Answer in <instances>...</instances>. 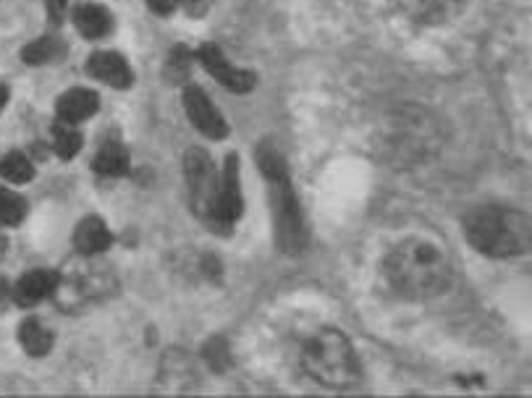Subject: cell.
<instances>
[{
	"mask_svg": "<svg viewBox=\"0 0 532 398\" xmlns=\"http://www.w3.org/2000/svg\"><path fill=\"white\" fill-rule=\"evenodd\" d=\"M383 276L393 294L425 301L449 288L451 262L438 246L428 241L410 239L391 249L383 262Z\"/></svg>",
	"mask_w": 532,
	"mask_h": 398,
	"instance_id": "cell-1",
	"label": "cell"
},
{
	"mask_svg": "<svg viewBox=\"0 0 532 398\" xmlns=\"http://www.w3.org/2000/svg\"><path fill=\"white\" fill-rule=\"evenodd\" d=\"M441 141L443 134L438 120L430 119L425 110L402 108L386 119L375 144L383 162H391L396 168H412L433 158Z\"/></svg>",
	"mask_w": 532,
	"mask_h": 398,
	"instance_id": "cell-2",
	"label": "cell"
},
{
	"mask_svg": "<svg viewBox=\"0 0 532 398\" xmlns=\"http://www.w3.org/2000/svg\"><path fill=\"white\" fill-rule=\"evenodd\" d=\"M464 231L472 246L485 257H516L525 255L532 244L530 218L519 210L501 207V204H485L472 210L464 223Z\"/></svg>",
	"mask_w": 532,
	"mask_h": 398,
	"instance_id": "cell-3",
	"label": "cell"
},
{
	"mask_svg": "<svg viewBox=\"0 0 532 398\" xmlns=\"http://www.w3.org/2000/svg\"><path fill=\"white\" fill-rule=\"evenodd\" d=\"M260 168L266 173L267 189H270V210L276 220V239L278 246L287 252H299L305 246V223L297 204V194L291 189V181L287 173V162L276 150H260Z\"/></svg>",
	"mask_w": 532,
	"mask_h": 398,
	"instance_id": "cell-4",
	"label": "cell"
},
{
	"mask_svg": "<svg viewBox=\"0 0 532 398\" xmlns=\"http://www.w3.org/2000/svg\"><path fill=\"white\" fill-rule=\"evenodd\" d=\"M302 364L308 375L330 388H347L360 378V361L351 343L333 328H320L309 336L302 349Z\"/></svg>",
	"mask_w": 532,
	"mask_h": 398,
	"instance_id": "cell-5",
	"label": "cell"
},
{
	"mask_svg": "<svg viewBox=\"0 0 532 398\" xmlns=\"http://www.w3.org/2000/svg\"><path fill=\"white\" fill-rule=\"evenodd\" d=\"M116 288V276L103 259L87 257L71 262L63 273H58V283L53 297L63 309H79L87 304H98L113 294Z\"/></svg>",
	"mask_w": 532,
	"mask_h": 398,
	"instance_id": "cell-6",
	"label": "cell"
},
{
	"mask_svg": "<svg viewBox=\"0 0 532 398\" xmlns=\"http://www.w3.org/2000/svg\"><path fill=\"white\" fill-rule=\"evenodd\" d=\"M184 176L189 202L197 215L210 220L215 199H218V186H221V173L215 171L213 160L203 150H192L184 160Z\"/></svg>",
	"mask_w": 532,
	"mask_h": 398,
	"instance_id": "cell-7",
	"label": "cell"
},
{
	"mask_svg": "<svg viewBox=\"0 0 532 398\" xmlns=\"http://www.w3.org/2000/svg\"><path fill=\"white\" fill-rule=\"evenodd\" d=\"M242 183H239V160L231 158L225 160L224 171H221V186H218V199L213 207L210 220L218 225H234L239 215H242Z\"/></svg>",
	"mask_w": 532,
	"mask_h": 398,
	"instance_id": "cell-8",
	"label": "cell"
},
{
	"mask_svg": "<svg viewBox=\"0 0 532 398\" xmlns=\"http://www.w3.org/2000/svg\"><path fill=\"white\" fill-rule=\"evenodd\" d=\"M197 58H200V63L205 66L207 74L221 81L225 89L239 92V95L252 92V87H255V74H252V71H245V68H239V66H234L231 60L225 58L221 47L205 45V47L197 53Z\"/></svg>",
	"mask_w": 532,
	"mask_h": 398,
	"instance_id": "cell-9",
	"label": "cell"
},
{
	"mask_svg": "<svg viewBox=\"0 0 532 398\" xmlns=\"http://www.w3.org/2000/svg\"><path fill=\"white\" fill-rule=\"evenodd\" d=\"M184 108L186 116L192 120V126L197 131H203L210 140H224L228 134L225 119L221 116V110L213 105V100L207 98L200 87H189L184 92Z\"/></svg>",
	"mask_w": 532,
	"mask_h": 398,
	"instance_id": "cell-10",
	"label": "cell"
},
{
	"mask_svg": "<svg viewBox=\"0 0 532 398\" xmlns=\"http://www.w3.org/2000/svg\"><path fill=\"white\" fill-rule=\"evenodd\" d=\"M404 16L425 26H435L454 19L462 8V0H399Z\"/></svg>",
	"mask_w": 532,
	"mask_h": 398,
	"instance_id": "cell-11",
	"label": "cell"
},
{
	"mask_svg": "<svg viewBox=\"0 0 532 398\" xmlns=\"http://www.w3.org/2000/svg\"><path fill=\"white\" fill-rule=\"evenodd\" d=\"M87 71L98 81H103L108 87H116V89H126L134 79L129 63L119 53H95L87 60Z\"/></svg>",
	"mask_w": 532,
	"mask_h": 398,
	"instance_id": "cell-12",
	"label": "cell"
},
{
	"mask_svg": "<svg viewBox=\"0 0 532 398\" xmlns=\"http://www.w3.org/2000/svg\"><path fill=\"white\" fill-rule=\"evenodd\" d=\"M56 283H58V273L56 270H29L14 286V298L19 301L21 307H32V304H37L42 298L53 297Z\"/></svg>",
	"mask_w": 532,
	"mask_h": 398,
	"instance_id": "cell-13",
	"label": "cell"
},
{
	"mask_svg": "<svg viewBox=\"0 0 532 398\" xmlns=\"http://www.w3.org/2000/svg\"><path fill=\"white\" fill-rule=\"evenodd\" d=\"M100 108V100L89 89H68L58 100V120L66 123H82L92 119Z\"/></svg>",
	"mask_w": 532,
	"mask_h": 398,
	"instance_id": "cell-14",
	"label": "cell"
},
{
	"mask_svg": "<svg viewBox=\"0 0 532 398\" xmlns=\"http://www.w3.org/2000/svg\"><path fill=\"white\" fill-rule=\"evenodd\" d=\"M74 241H77L79 255H87V257H100L105 249L113 244V236H110L108 225H105L100 218H84L82 223L77 225Z\"/></svg>",
	"mask_w": 532,
	"mask_h": 398,
	"instance_id": "cell-15",
	"label": "cell"
},
{
	"mask_svg": "<svg viewBox=\"0 0 532 398\" xmlns=\"http://www.w3.org/2000/svg\"><path fill=\"white\" fill-rule=\"evenodd\" d=\"M74 26L79 29V35L87 40H100L110 29H113V19L105 11L103 5L98 3H84L74 11Z\"/></svg>",
	"mask_w": 532,
	"mask_h": 398,
	"instance_id": "cell-16",
	"label": "cell"
},
{
	"mask_svg": "<svg viewBox=\"0 0 532 398\" xmlns=\"http://www.w3.org/2000/svg\"><path fill=\"white\" fill-rule=\"evenodd\" d=\"M19 340L21 349H24L29 357H45V354H50V349H53V333H50L37 318H29L21 322Z\"/></svg>",
	"mask_w": 532,
	"mask_h": 398,
	"instance_id": "cell-17",
	"label": "cell"
},
{
	"mask_svg": "<svg viewBox=\"0 0 532 398\" xmlns=\"http://www.w3.org/2000/svg\"><path fill=\"white\" fill-rule=\"evenodd\" d=\"M92 165H95V171H98L100 176L116 179V176H123V173L129 171V152L123 150L121 141L108 140L103 147L98 150V155L92 160Z\"/></svg>",
	"mask_w": 532,
	"mask_h": 398,
	"instance_id": "cell-18",
	"label": "cell"
},
{
	"mask_svg": "<svg viewBox=\"0 0 532 398\" xmlns=\"http://www.w3.org/2000/svg\"><path fill=\"white\" fill-rule=\"evenodd\" d=\"M53 150L66 160H71L79 150H82V134H79L77 123L58 120V123L53 126Z\"/></svg>",
	"mask_w": 532,
	"mask_h": 398,
	"instance_id": "cell-19",
	"label": "cell"
},
{
	"mask_svg": "<svg viewBox=\"0 0 532 398\" xmlns=\"http://www.w3.org/2000/svg\"><path fill=\"white\" fill-rule=\"evenodd\" d=\"M35 176V165L32 160L21 152H8L0 158V179L8 181V183H26Z\"/></svg>",
	"mask_w": 532,
	"mask_h": 398,
	"instance_id": "cell-20",
	"label": "cell"
},
{
	"mask_svg": "<svg viewBox=\"0 0 532 398\" xmlns=\"http://www.w3.org/2000/svg\"><path fill=\"white\" fill-rule=\"evenodd\" d=\"M26 215V202L8 186H0V223L3 225H19Z\"/></svg>",
	"mask_w": 532,
	"mask_h": 398,
	"instance_id": "cell-21",
	"label": "cell"
},
{
	"mask_svg": "<svg viewBox=\"0 0 532 398\" xmlns=\"http://www.w3.org/2000/svg\"><path fill=\"white\" fill-rule=\"evenodd\" d=\"M24 63H32V66H42V63H50L61 56V42L56 37H40V40L29 42L24 47Z\"/></svg>",
	"mask_w": 532,
	"mask_h": 398,
	"instance_id": "cell-22",
	"label": "cell"
},
{
	"mask_svg": "<svg viewBox=\"0 0 532 398\" xmlns=\"http://www.w3.org/2000/svg\"><path fill=\"white\" fill-rule=\"evenodd\" d=\"M205 357H207V361H210V367H213L215 372H218V370L224 372L225 367L231 364V354H228V346H225V343L221 339H215L213 343H210V346H207Z\"/></svg>",
	"mask_w": 532,
	"mask_h": 398,
	"instance_id": "cell-23",
	"label": "cell"
},
{
	"mask_svg": "<svg viewBox=\"0 0 532 398\" xmlns=\"http://www.w3.org/2000/svg\"><path fill=\"white\" fill-rule=\"evenodd\" d=\"M147 5H150L155 14H163L165 16V14H171V11L179 5V0H147Z\"/></svg>",
	"mask_w": 532,
	"mask_h": 398,
	"instance_id": "cell-24",
	"label": "cell"
},
{
	"mask_svg": "<svg viewBox=\"0 0 532 398\" xmlns=\"http://www.w3.org/2000/svg\"><path fill=\"white\" fill-rule=\"evenodd\" d=\"M47 3V11L53 14V19L61 21V16L66 14V5L71 3V0H45Z\"/></svg>",
	"mask_w": 532,
	"mask_h": 398,
	"instance_id": "cell-25",
	"label": "cell"
},
{
	"mask_svg": "<svg viewBox=\"0 0 532 398\" xmlns=\"http://www.w3.org/2000/svg\"><path fill=\"white\" fill-rule=\"evenodd\" d=\"M207 3H210V0H179V5H186V8H192V11H194V8H197V11L205 8Z\"/></svg>",
	"mask_w": 532,
	"mask_h": 398,
	"instance_id": "cell-26",
	"label": "cell"
},
{
	"mask_svg": "<svg viewBox=\"0 0 532 398\" xmlns=\"http://www.w3.org/2000/svg\"><path fill=\"white\" fill-rule=\"evenodd\" d=\"M5 297H8V283L0 278V304L5 301Z\"/></svg>",
	"mask_w": 532,
	"mask_h": 398,
	"instance_id": "cell-27",
	"label": "cell"
},
{
	"mask_svg": "<svg viewBox=\"0 0 532 398\" xmlns=\"http://www.w3.org/2000/svg\"><path fill=\"white\" fill-rule=\"evenodd\" d=\"M5 102H8V89H5V87H0V113H3Z\"/></svg>",
	"mask_w": 532,
	"mask_h": 398,
	"instance_id": "cell-28",
	"label": "cell"
}]
</instances>
